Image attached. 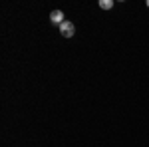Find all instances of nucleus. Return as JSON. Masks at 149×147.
<instances>
[{"mask_svg":"<svg viewBox=\"0 0 149 147\" xmlns=\"http://www.w3.org/2000/svg\"><path fill=\"white\" fill-rule=\"evenodd\" d=\"M147 6H149V0H147Z\"/></svg>","mask_w":149,"mask_h":147,"instance_id":"nucleus-4","label":"nucleus"},{"mask_svg":"<svg viewBox=\"0 0 149 147\" xmlns=\"http://www.w3.org/2000/svg\"><path fill=\"white\" fill-rule=\"evenodd\" d=\"M50 22H52V24H60V26H62V24L66 22L64 12H62V10H52V12H50Z\"/></svg>","mask_w":149,"mask_h":147,"instance_id":"nucleus-2","label":"nucleus"},{"mask_svg":"<svg viewBox=\"0 0 149 147\" xmlns=\"http://www.w3.org/2000/svg\"><path fill=\"white\" fill-rule=\"evenodd\" d=\"M100 8H103V10H111V8H113V0H100Z\"/></svg>","mask_w":149,"mask_h":147,"instance_id":"nucleus-3","label":"nucleus"},{"mask_svg":"<svg viewBox=\"0 0 149 147\" xmlns=\"http://www.w3.org/2000/svg\"><path fill=\"white\" fill-rule=\"evenodd\" d=\"M60 34L64 36V38H72V36L76 34V26H74V22L66 20V22L60 26Z\"/></svg>","mask_w":149,"mask_h":147,"instance_id":"nucleus-1","label":"nucleus"}]
</instances>
